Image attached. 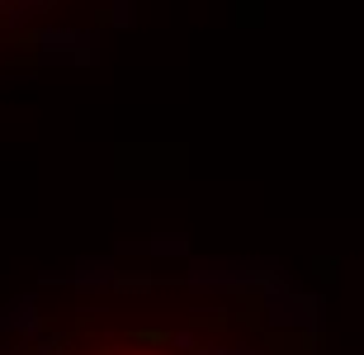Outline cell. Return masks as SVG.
Returning a JSON list of instances; mask_svg holds the SVG:
<instances>
[{"instance_id": "1", "label": "cell", "mask_w": 364, "mask_h": 355, "mask_svg": "<svg viewBox=\"0 0 364 355\" xmlns=\"http://www.w3.org/2000/svg\"><path fill=\"white\" fill-rule=\"evenodd\" d=\"M95 355H171V351H95Z\"/></svg>"}]
</instances>
